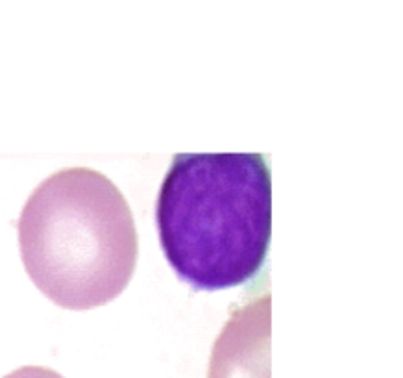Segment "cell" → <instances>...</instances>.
<instances>
[{
    "instance_id": "cell-1",
    "label": "cell",
    "mask_w": 403,
    "mask_h": 378,
    "mask_svg": "<svg viewBox=\"0 0 403 378\" xmlns=\"http://www.w3.org/2000/svg\"><path fill=\"white\" fill-rule=\"evenodd\" d=\"M159 243L198 291L242 286L263 269L272 238V178L263 154H176L156 204Z\"/></svg>"
},
{
    "instance_id": "cell-2",
    "label": "cell",
    "mask_w": 403,
    "mask_h": 378,
    "mask_svg": "<svg viewBox=\"0 0 403 378\" xmlns=\"http://www.w3.org/2000/svg\"><path fill=\"white\" fill-rule=\"evenodd\" d=\"M17 230L28 276L59 308L104 306L135 271L133 213L117 186L95 169L50 174L26 200Z\"/></svg>"
},
{
    "instance_id": "cell-3",
    "label": "cell",
    "mask_w": 403,
    "mask_h": 378,
    "mask_svg": "<svg viewBox=\"0 0 403 378\" xmlns=\"http://www.w3.org/2000/svg\"><path fill=\"white\" fill-rule=\"evenodd\" d=\"M4 378H63L59 373H56L54 369L48 367H39V365H26V367H19L15 371H11L10 375H6Z\"/></svg>"
}]
</instances>
